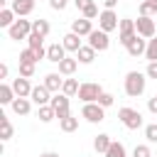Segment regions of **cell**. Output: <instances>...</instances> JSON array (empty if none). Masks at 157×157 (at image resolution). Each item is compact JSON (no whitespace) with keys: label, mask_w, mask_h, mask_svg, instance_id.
<instances>
[{"label":"cell","mask_w":157,"mask_h":157,"mask_svg":"<svg viewBox=\"0 0 157 157\" xmlns=\"http://www.w3.org/2000/svg\"><path fill=\"white\" fill-rule=\"evenodd\" d=\"M145 86H147V74H142V71H128L125 74V93L130 98L142 96Z\"/></svg>","instance_id":"6da1fadb"},{"label":"cell","mask_w":157,"mask_h":157,"mask_svg":"<svg viewBox=\"0 0 157 157\" xmlns=\"http://www.w3.org/2000/svg\"><path fill=\"white\" fill-rule=\"evenodd\" d=\"M118 118H120V123H123L128 130H140V128H142V113L135 110V108H130V105H123V108L118 110Z\"/></svg>","instance_id":"7a4b0ae2"},{"label":"cell","mask_w":157,"mask_h":157,"mask_svg":"<svg viewBox=\"0 0 157 157\" xmlns=\"http://www.w3.org/2000/svg\"><path fill=\"white\" fill-rule=\"evenodd\" d=\"M29 34H32V20H25V17L15 20V25L7 29V37H10V39H15V42L27 39Z\"/></svg>","instance_id":"3957f363"},{"label":"cell","mask_w":157,"mask_h":157,"mask_svg":"<svg viewBox=\"0 0 157 157\" xmlns=\"http://www.w3.org/2000/svg\"><path fill=\"white\" fill-rule=\"evenodd\" d=\"M135 37H137L135 20H130V17H123V20H120V25H118V39H120V44H123V47H128V44H130Z\"/></svg>","instance_id":"277c9868"},{"label":"cell","mask_w":157,"mask_h":157,"mask_svg":"<svg viewBox=\"0 0 157 157\" xmlns=\"http://www.w3.org/2000/svg\"><path fill=\"white\" fill-rule=\"evenodd\" d=\"M135 29H137V34H140L142 39H152V37H157V25H155L152 17L140 15V17L135 20Z\"/></svg>","instance_id":"5b68a950"},{"label":"cell","mask_w":157,"mask_h":157,"mask_svg":"<svg viewBox=\"0 0 157 157\" xmlns=\"http://www.w3.org/2000/svg\"><path fill=\"white\" fill-rule=\"evenodd\" d=\"M101 93H103V88H101V83H96V81H86V83H81V88H78V98H81L83 103H96Z\"/></svg>","instance_id":"8992f818"},{"label":"cell","mask_w":157,"mask_h":157,"mask_svg":"<svg viewBox=\"0 0 157 157\" xmlns=\"http://www.w3.org/2000/svg\"><path fill=\"white\" fill-rule=\"evenodd\" d=\"M118 25H120V20H118V12L115 10H101V15H98V29H103V32H113V29H118Z\"/></svg>","instance_id":"52a82bcc"},{"label":"cell","mask_w":157,"mask_h":157,"mask_svg":"<svg viewBox=\"0 0 157 157\" xmlns=\"http://www.w3.org/2000/svg\"><path fill=\"white\" fill-rule=\"evenodd\" d=\"M81 118H86L88 123H103L105 120V108H101L98 103H83Z\"/></svg>","instance_id":"ba28073f"},{"label":"cell","mask_w":157,"mask_h":157,"mask_svg":"<svg viewBox=\"0 0 157 157\" xmlns=\"http://www.w3.org/2000/svg\"><path fill=\"white\" fill-rule=\"evenodd\" d=\"M88 44H91L96 52H105V49L110 47V37H108V32H103V29H93V32L88 34Z\"/></svg>","instance_id":"9c48e42d"},{"label":"cell","mask_w":157,"mask_h":157,"mask_svg":"<svg viewBox=\"0 0 157 157\" xmlns=\"http://www.w3.org/2000/svg\"><path fill=\"white\" fill-rule=\"evenodd\" d=\"M54 110H56V118L61 120V118H69L71 115V110H69V96H64V93H54L52 96V103H49Z\"/></svg>","instance_id":"30bf717a"},{"label":"cell","mask_w":157,"mask_h":157,"mask_svg":"<svg viewBox=\"0 0 157 157\" xmlns=\"http://www.w3.org/2000/svg\"><path fill=\"white\" fill-rule=\"evenodd\" d=\"M29 98H32V103H37V108H39V105H49V103H52V91H49L44 83H39V86L32 88V96H29Z\"/></svg>","instance_id":"8fae6325"},{"label":"cell","mask_w":157,"mask_h":157,"mask_svg":"<svg viewBox=\"0 0 157 157\" xmlns=\"http://www.w3.org/2000/svg\"><path fill=\"white\" fill-rule=\"evenodd\" d=\"M12 88H15V96H17V98H29L34 86L29 83V78H25V76H17V78H12Z\"/></svg>","instance_id":"7c38bea8"},{"label":"cell","mask_w":157,"mask_h":157,"mask_svg":"<svg viewBox=\"0 0 157 157\" xmlns=\"http://www.w3.org/2000/svg\"><path fill=\"white\" fill-rule=\"evenodd\" d=\"M71 32L78 34V37H88L93 32V20H86V17H76L71 22Z\"/></svg>","instance_id":"4fadbf2b"},{"label":"cell","mask_w":157,"mask_h":157,"mask_svg":"<svg viewBox=\"0 0 157 157\" xmlns=\"http://www.w3.org/2000/svg\"><path fill=\"white\" fill-rule=\"evenodd\" d=\"M12 12L17 15V17H27V15H32V10H34V0H12Z\"/></svg>","instance_id":"5bb4252c"},{"label":"cell","mask_w":157,"mask_h":157,"mask_svg":"<svg viewBox=\"0 0 157 157\" xmlns=\"http://www.w3.org/2000/svg\"><path fill=\"white\" fill-rule=\"evenodd\" d=\"M125 49H128V54H130V56H145V52H147V39H142V37L137 34V37H135Z\"/></svg>","instance_id":"9a60e30c"},{"label":"cell","mask_w":157,"mask_h":157,"mask_svg":"<svg viewBox=\"0 0 157 157\" xmlns=\"http://www.w3.org/2000/svg\"><path fill=\"white\" fill-rule=\"evenodd\" d=\"M61 59H66V49H64V44H59V42L49 44V47H47V61L59 64Z\"/></svg>","instance_id":"2e32d148"},{"label":"cell","mask_w":157,"mask_h":157,"mask_svg":"<svg viewBox=\"0 0 157 157\" xmlns=\"http://www.w3.org/2000/svg\"><path fill=\"white\" fill-rule=\"evenodd\" d=\"M61 44H64V49H66V52H74V54L83 47V44H81V37H78V34H74V32H66V34L61 37Z\"/></svg>","instance_id":"e0dca14e"},{"label":"cell","mask_w":157,"mask_h":157,"mask_svg":"<svg viewBox=\"0 0 157 157\" xmlns=\"http://www.w3.org/2000/svg\"><path fill=\"white\" fill-rule=\"evenodd\" d=\"M76 69H78V59H76V56H66V59H61V61H59V74H61V76H66V78H69V76H74V71H76Z\"/></svg>","instance_id":"ac0fdd59"},{"label":"cell","mask_w":157,"mask_h":157,"mask_svg":"<svg viewBox=\"0 0 157 157\" xmlns=\"http://www.w3.org/2000/svg\"><path fill=\"white\" fill-rule=\"evenodd\" d=\"M44 86L52 91V93H61V86H64V78H61V74H47L44 76Z\"/></svg>","instance_id":"d6986e66"},{"label":"cell","mask_w":157,"mask_h":157,"mask_svg":"<svg viewBox=\"0 0 157 157\" xmlns=\"http://www.w3.org/2000/svg\"><path fill=\"white\" fill-rule=\"evenodd\" d=\"M10 108H12V113H17V115H29V110H32V98H15Z\"/></svg>","instance_id":"ffe728a7"},{"label":"cell","mask_w":157,"mask_h":157,"mask_svg":"<svg viewBox=\"0 0 157 157\" xmlns=\"http://www.w3.org/2000/svg\"><path fill=\"white\" fill-rule=\"evenodd\" d=\"M76 59H78V64H93V59H96V49H93L91 44H83V47L76 52Z\"/></svg>","instance_id":"44dd1931"},{"label":"cell","mask_w":157,"mask_h":157,"mask_svg":"<svg viewBox=\"0 0 157 157\" xmlns=\"http://www.w3.org/2000/svg\"><path fill=\"white\" fill-rule=\"evenodd\" d=\"M110 145H113V140H110V135H105V132L96 135V140H93V150H96L98 155H105Z\"/></svg>","instance_id":"7402d4cb"},{"label":"cell","mask_w":157,"mask_h":157,"mask_svg":"<svg viewBox=\"0 0 157 157\" xmlns=\"http://www.w3.org/2000/svg\"><path fill=\"white\" fill-rule=\"evenodd\" d=\"M15 98H17V96H15L12 83H0V103H2V105H12Z\"/></svg>","instance_id":"603a6c76"},{"label":"cell","mask_w":157,"mask_h":157,"mask_svg":"<svg viewBox=\"0 0 157 157\" xmlns=\"http://www.w3.org/2000/svg\"><path fill=\"white\" fill-rule=\"evenodd\" d=\"M32 32H37L39 37H44V39H47V34L52 32L49 20H42V17H39V20H32Z\"/></svg>","instance_id":"cb8c5ba5"},{"label":"cell","mask_w":157,"mask_h":157,"mask_svg":"<svg viewBox=\"0 0 157 157\" xmlns=\"http://www.w3.org/2000/svg\"><path fill=\"white\" fill-rule=\"evenodd\" d=\"M15 12H12V7H2L0 10V27H5V29H10L12 25H15Z\"/></svg>","instance_id":"d4e9b609"},{"label":"cell","mask_w":157,"mask_h":157,"mask_svg":"<svg viewBox=\"0 0 157 157\" xmlns=\"http://www.w3.org/2000/svg\"><path fill=\"white\" fill-rule=\"evenodd\" d=\"M78 88H81V83L76 81V78H64V86H61V93L64 96H78Z\"/></svg>","instance_id":"484cf974"},{"label":"cell","mask_w":157,"mask_h":157,"mask_svg":"<svg viewBox=\"0 0 157 157\" xmlns=\"http://www.w3.org/2000/svg\"><path fill=\"white\" fill-rule=\"evenodd\" d=\"M37 118H39L42 123H52V120L56 118V110H54L52 105H39V108H37Z\"/></svg>","instance_id":"4316f807"},{"label":"cell","mask_w":157,"mask_h":157,"mask_svg":"<svg viewBox=\"0 0 157 157\" xmlns=\"http://www.w3.org/2000/svg\"><path fill=\"white\" fill-rule=\"evenodd\" d=\"M12 132H15V130H12V123H10L5 115H0V140L7 142V140L12 137Z\"/></svg>","instance_id":"83f0119b"},{"label":"cell","mask_w":157,"mask_h":157,"mask_svg":"<svg viewBox=\"0 0 157 157\" xmlns=\"http://www.w3.org/2000/svg\"><path fill=\"white\" fill-rule=\"evenodd\" d=\"M27 47H29V49H34V52H39V49H47V47H44V37H39L37 32H32V34L27 37Z\"/></svg>","instance_id":"f1b7e54d"},{"label":"cell","mask_w":157,"mask_h":157,"mask_svg":"<svg viewBox=\"0 0 157 157\" xmlns=\"http://www.w3.org/2000/svg\"><path fill=\"white\" fill-rule=\"evenodd\" d=\"M59 128H61L64 132H74V130L78 128V118H74V115H69V118H61V120H59Z\"/></svg>","instance_id":"f546056e"},{"label":"cell","mask_w":157,"mask_h":157,"mask_svg":"<svg viewBox=\"0 0 157 157\" xmlns=\"http://www.w3.org/2000/svg\"><path fill=\"white\" fill-rule=\"evenodd\" d=\"M155 12H157V0H142V2H140V15L152 17Z\"/></svg>","instance_id":"4dcf8cb0"},{"label":"cell","mask_w":157,"mask_h":157,"mask_svg":"<svg viewBox=\"0 0 157 157\" xmlns=\"http://www.w3.org/2000/svg\"><path fill=\"white\" fill-rule=\"evenodd\" d=\"M103 157H125V145H123V142H115V140H113V145L108 147V152H105Z\"/></svg>","instance_id":"1f68e13d"},{"label":"cell","mask_w":157,"mask_h":157,"mask_svg":"<svg viewBox=\"0 0 157 157\" xmlns=\"http://www.w3.org/2000/svg\"><path fill=\"white\" fill-rule=\"evenodd\" d=\"M145 59H147V64H150V61H157V37L147 39V52H145Z\"/></svg>","instance_id":"d6a6232c"},{"label":"cell","mask_w":157,"mask_h":157,"mask_svg":"<svg viewBox=\"0 0 157 157\" xmlns=\"http://www.w3.org/2000/svg\"><path fill=\"white\" fill-rule=\"evenodd\" d=\"M17 76L32 78V76H34V64H29V61H20V74H17Z\"/></svg>","instance_id":"836d02e7"},{"label":"cell","mask_w":157,"mask_h":157,"mask_svg":"<svg viewBox=\"0 0 157 157\" xmlns=\"http://www.w3.org/2000/svg\"><path fill=\"white\" fill-rule=\"evenodd\" d=\"M96 103H98L101 108H110V105L115 103V96H113V93H105V91H103V93L98 96V101H96Z\"/></svg>","instance_id":"e575fe53"},{"label":"cell","mask_w":157,"mask_h":157,"mask_svg":"<svg viewBox=\"0 0 157 157\" xmlns=\"http://www.w3.org/2000/svg\"><path fill=\"white\" fill-rule=\"evenodd\" d=\"M20 61H29V64H37L39 59H37L34 49H29V47H27V49H22V52H20Z\"/></svg>","instance_id":"d590c367"},{"label":"cell","mask_w":157,"mask_h":157,"mask_svg":"<svg viewBox=\"0 0 157 157\" xmlns=\"http://www.w3.org/2000/svg\"><path fill=\"white\" fill-rule=\"evenodd\" d=\"M145 137H147V142H157V123L145 125Z\"/></svg>","instance_id":"8d00e7d4"},{"label":"cell","mask_w":157,"mask_h":157,"mask_svg":"<svg viewBox=\"0 0 157 157\" xmlns=\"http://www.w3.org/2000/svg\"><path fill=\"white\" fill-rule=\"evenodd\" d=\"M132 157H152V150H150V145H135V150H132Z\"/></svg>","instance_id":"74e56055"},{"label":"cell","mask_w":157,"mask_h":157,"mask_svg":"<svg viewBox=\"0 0 157 157\" xmlns=\"http://www.w3.org/2000/svg\"><path fill=\"white\" fill-rule=\"evenodd\" d=\"M98 15H101V12H98V5H96V2H93V5H88V7L81 12V17H86V20H96Z\"/></svg>","instance_id":"f35d334b"},{"label":"cell","mask_w":157,"mask_h":157,"mask_svg":"<svg viewBox=\"0 0 157 157\" xmlns=\"http://www.w3.org/2000/svg\"><path fill=\"white\" fill-rule=\"evenodd\" d=\"M66 5H69V0H49V7L52 10H59V12L66 10Z\"/></svg>","instance_id":"ab89813d"},{"label":"cell","mask_w":157,"mask_h":157,"mask_svg":"<svg viewBox=\"0 0 157 157\" xmlns=\"http://www.w3.org/2000/svg\"><path fill=\"white\" fill-rule=\"evenodd\" d=\"M145 74H147V78H157V61H150L147 69H145Z\"/></svg>","instance_id":"60d3db41"},{"label":"cell","mask_w":157,"mask_h":157,"mask_svg":"<svg viewBox=\"0 0 157 157\" xmlns=\"http://www.w3.org/2000/svg\"><path fill=\"white\" fill-rule=\"evenodd\" d=\"M74 5L78 7V12H83L88 5H93V0H74Z\"/></svg>","instance_id":"b9f144b4"},{"label":"cell","mask_w":157,"mask_h":157,"mask_svg":"<svg viewBox=\"0 0 157 157\" xmlns=\"http://www.w3.org/2000/svg\"><path fill=\"white\" fill-rule=\"evenodd\" d=\"M147 110L157 115V96H152V98H147Z\"/></svg>","instance_id":"7bdbcfd3"},{"label":"cell","mask_w":157,"mask_h":157,"mask_svg":"<svg viewBox=\"0 0 157 157\" xmlns=\"http://www.w3.org/2000/svg\"><path fill=\"white\" fill-rule=\"evenodd\" d=\"M118 0H103V10H115Z\"/></svg>","instance_id":"ee69618b"},{"label":"cell","mask_w":157,"mask_h":157,"mask_svg":"<svg viewBox=\"0 0 157 157\" xmlns=\"http://www.w3.org/2000/svg\"><path fill=\"white\" fill-rule=\"evenodd\" d=\"M7 74H10V66L7 64H0V78H7Z\"/></svg>","instance_id":"f6af8a7d"},{"label":"cell","mask_w":157,"mask_h":157,"mask_svg":"<svg viewBox=\"0 0 157 157\" xmlns=\"http://www.w3.org/2000/svg\"><path fill=\"white\" fill-rule=\"evenodd\" d=\"M39 157H59V152H52V150H47V152H42Z\"/></svg>","instance_id":"bcb514c9"},{"label":"cell","mask_w":157,"mask_h":157,"mask_svg":"<svg viewBox=\"0 0 157 157\" xmlns=\"http://www.w3.org/2000/svg\"><path fill=\"white\" fill-rule=\"evenodd\" d=\"M0 5H2V7H5V5H7V0H0Z\"/></svg>","instance_id":"7dc6e473"}]
</instances>
